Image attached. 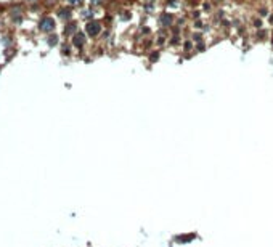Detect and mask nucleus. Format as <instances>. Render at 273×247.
Instances as JSON below:
<instances>
[{"mask_svg":"<svg viewBox=\"0 0 273 247\" xmlns=\"http://www.w3.org/2000/svg\"><path fill=\"white\" fill-rule=\"evenodd\" d=\"M87 32L90 34V36H96V34L100 32V24H98V22H95V21L88 22V24H87Z\"/></svg>","mask_w":273,"mask_h":247,"instance_id":"1","label":"nucleus"},{"mask_svg":"<svg viewBox=\"0 0 273 247\" xmlns=\"http://www.w3.org/2000/svg\"><path fill=\"white\" fill-rule=\"evenodd\" d=\"M53 26H55V24H53V21H52V19H43V21H42V24H40V27H42L43 31H52V29H53Z\"/></svg>","mask_w":273,"mask_h":247,"instance_id":"2","label":"nucleus"},{"mask_svg":"<svg viewBox=\"0 0 273 247\" xmlns=\"http://www.w3.org/2000/svg\"><path fill=\"white\" fill-rule=\"evenodd\" d=\"M74 43H76V45H82L84 43V36H82V34H77V36L74 37Z\"/></svg>","mask_w":273,"mask_h":247,"instance_id":"3","label":"nucleus"}]
</instances>
